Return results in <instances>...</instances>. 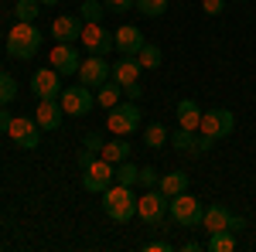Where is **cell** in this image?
I'll return each mask as SVG.
<instances>
[{"label": "cell", "mask_w": 256, "mask_h": 252, "mask_svg": "<svg viewBox=\"0 0 256 252\" xmlns=\"http://www.w3.org/2000/svg\"><path fill=\"white\" fill-rule=\"evenodd\" d=\"M38 48H41V31H38V24L18 20V24L10 27V34H7V51H10V58L31 61L34 55H38Z\"/></svg>", "instance_id": "6da1fadb"}, {"label": "cell", "mask_w": 256, "mask_h": 252, "mask_svg": "<svg viewBox=\"0 0 256 252\" xmlns=\"http://www.w3.org/2000/svg\"><path fill=\"white\" fill-rule=\"evenodd\" d=\"M102 212L110 215L113 222L126 225V222L137 215V194L130 191L126 184H110V188L102 191Z\"/></svg>", "instance_id": "7a4b0ae2"}, {"label": "cell", "mask_w": 256, "mask_h": 252, "mask_svg": "<svg viewBox=\"0 0 256 252\" xmlns=\"http://www.w3.org/2000/svg\"><path fill=\"white\" fill-rule=\"evenodd\" d=\"M140 106L137 102H120V106H113L110 113H106V130L113 136H130V133H137L140 130Z\"/></svg>", "instance_id": "3957f363"}, {"label": "cell", "mask_w": 256, "mask_h": 252, "mask_svg": "<svg viewBox=\"0 0 256 252\" xmlns=\"http://www.w3.org/2000/svg\"><path fill=\"white\" fill-rule=\"evenodd\" d=\"M202 201L198 198H192L188 191H181L171 198V205H168V215H171V222H178V225H184V229H198L202 225Z\"/></svg>", "instance_id": "277c9868"}, {"label": "cell", "mask_w": 256, "mask_h": 252, "mask_svg": "<svg viewBox=\"0 0 256 252\" xmlns=\"http://www.w3.org/2000/svg\"><path fill=\"white\" fill-rule=\"evenodd\" d=\"M96 89H89V85H68V89H62V96H58V102H62V109H65V116H89L92 113V106H96V96H92Z\"/></svg>", "instance_id": "5b68a950"}, {"label": "cell", "mask_w": 256, "mask_h": 252, "mask_svg": "<svg viewBox=\"0 0 256 252\" xmlns=\"http://www.w3.org/2000/svg\"><path fill=\"white\" fill-rule=\"evenodd\" d=\"M168 205H171V198L160 191V188H147V191L137 198V215L147 225H160V222L168 218Z\"/></svg>", "instance_id": "8992f818"}, {"label": "cell", "mask_w": 256, "mask_h": 252, "mask_svg": "<svg viewBox=\"0 0 256 252\" xmlns=\"http://www.w3.org/2000/svg\"><path fill=\"white\" fill-rule=\"evenodd\" d=\"M116 164H110V160H102V157H96L92 164H86L82 167V188L89 194H102L113 181H116Z\"/></svg>", "instance_id": "52a82bcc"}, {"label": "cell", "mask_w": 256, "mask_h": 252, "mask_svg": "<svg viewBox=\"0 0 256 252\" xmlns=\"http://www.w3.org/2000/svg\"><path fill=\"white\" fill-rule=\"evenodd\" d=\"M202 229H205L208 235H212V232H222V229L239 232V229H246V218L232 215L226 205H208V208L202 212Z\"/></svg>", "instance_id": "ba28073f"}, {"label": "cell", "mask_w": 256, "mask_h": 252, "mask_svg": "<svg viewBox=\"0 0 256 252\" xmlns=\"http://www.w3.org/2000/svg\"><path fill=\"white\" fill-rule=\"evenodd\" d=\"M168 143H171L174 150H181V154L202 157V154H208V150H212V143H216V140H208V136L198 133V130H184V126H178Z\"/></svg>", "instance_id": "9c48e42d"}, {"label": "cell", "mask_w": 256, "mask_h": 252, "mask_svg": "<svg viewBox=\"0 0 256 252\" xmlns=\"http://www.w3.org/2000/svg\"><path fill=\"white\" fill-rule=\"evenodd\" d=\"M7 133L20 150H38V143H41V126L34 123V116H14Z\"/></svg>", "instance_id": "30bf717a"}, {"label": "cell", "mask_w": 256, "mask_h": 252, "mask_svg": "<svg viewBox=\"0 0 256 252\" xmlns=\"http://www.w3.org/2000/svg\"><path fill=\"white\" fill-rule=\"evenodd\" d=\"M232 130H236V116L229 109H208V113H202L198 133H205L208 140H222V136H229Z\"/></svg>", "instance_id": "8fae6325"}, {"label": "cell", "mask_w": 256, "mask_h": 252, "mask_svg": "<svg viewBox=\"0 0 256 252\" xmlns=\"http://www.w3.org/2000/svg\"><path fill=\"white\" fill-rule=\"evenodd\" d=\"M76 78H79L82 85H89V89H99L106 78H113V65L102 58V55H89V58H82Z\"/></svg>", "instance_id": "7c38bea8"}, {"label": "cell", "mask_w": 256, "mask_h": 252, "mask_svg": "<svg viewBox=\"0 0 256 252\" xmlns=\"http://www.w3.org/2000/svg\"><path fill=\"white\" fill-rule=\"evenodd\" d=\"M79 41H82V48H86L89 55H102V58H106V55L116 48V41H113V31H106L102 24H86V27H82V38H79Z\"/></svg>", "instance_id": "4fadbf2b"}, {"label": "cell", "mask_w": 256, "mask_h": 252, "mask_svg": "<svg viewBox=\"0 0 256 252\" xmlns=\"http://www.w3.org/2000/svg\"><path fill=\"white\" fill-rule=\"evenodd\" d=\"M31 89H34V96L38 99H58L62 89H65V82H62V72L58 68H38L34 75H31Z\"/></svg>", "instance_id": "5bb4252c"}, {"label": "cell", "mask_w": 256, "mask_h": 252, "mask_svg": "<svg viewBox=\"0 0 256 252\" xmlns=\"http://www.w3.org/2000/svg\"><path fill=\"white\" fill-rule=\"evenodd\" d=\"M48 65L52 68H58L62 75H79V51H76V44H62V41H55V48L48 51Z\"/></svg>", "instance_id": "9a60e30c"}, {"label": "cell", "mask_w": 256, "mask_h": 252, "mask_svg": "<svg viewBox=\"0 0 256 252\" xmlns=\"http://www.w3.org/2000/svg\"><path fill=\"white\" fill-rule=\"evenodd\" d=\"M113 41H116L120 55H137L140 48L147 44V38H144V31H140L137 24H120L116 31H113Z\"/></svg>", "instance_id": "2e32d148"}, {"label": "cell", "mask_w": 256, "mask_h": 252, "mask_svg": "<svg viewBox=\"0 0 256 252\" xmlns=\"http://www.w3.org/2000/svg\"><path fill=\"white\" fill-rule=\"evenodd\" d=\"M62 119H65V109H62L58 99H38V113H34V123L41 130H58Z\"/></svg>", "instance_id": "e0dca14e"}, {"label": "cell", "mask_w": 256, "mask_h": 252, "mask_svg": "<svg viewBox=\"0 0 256 252\" xmlns=\"http://www.w3.org/2000/svg\"><path fill=\"white\" fill-rule=\"evenodd\" d=\"M52 38L62 44H76L82 38V17H55L52 20Z\"/></svg>", "instance_id": "ac0fdd59"}, {"label": "cell", "mask_w": 256, "mask_h": 252, "mask_svg": "<svg viewBox=\"0 0 256 252\" xmlns=\"http://www.w3.org/2000/svg\"><path fill=\"white\" fill-rule=\"evenodd\" d=\"M140 61H137V55H120V61L113 65V78H116L120 85L126 89V85H134V82H140Z\"/></svg>", "instance_id": "d6986e66"}, {"label": "cell", "mask_w": 256, "mask_h": 252, "mask_svg": "<svg viewBox=\"0 0 256 252\" xmlns=\"http://www.w3.org/2000/svg\"><path fill=\"white\" fill-rule=\"evenodd\" d=\"M178 126H184V130H198L202 126V109H198L195 99H181L178 102Z\"/></svg>", "instance_id": "ffe728a7"}, {"label": "cell", "mask_w": 256, "mask_h": 252, "mask_svg": "<svg viewBox=\"0 0 256 252\" xmlns=\"http://www.w3.org/2000/svg\"><path fill=\"white\" fill-rule=\"evenodd\" d=\"M130 143H126V136H116V140H110V143H102V150L99 157L102 160H110V164H123V160H130Z\"/></svg>", "instance_id": "44dd1931"}, {"label": "cell", "mask_w": 256, "mask_h": 252, "mask_svg": "<svg viewBox=\"0 0 256 252\" xmlns=\"http://www.w3.org/2000/svg\"><path fill=\"white\" fill-rule=\"evenodd\" d=\"M120 96H123V85H120L116 78H106V82L96 89V102L102 106V109H113V106H120Z\"/></svg>", "instance_id": "7402d4cb"}, {"label": "cell", "mask_w": 256, "mask_h": 252, "mask_svg": "<svg viewBox=\"0 0 256 252\" xmlns=\"http://www.w3.org/2000/svg\"><path fill=\"white\" fill-rule=\"evenodd\" d=\"M158 188L168 194V198H174V194L188 191V174H184V171H171V174H164L158 181Z\"/></svg>", "instance_id": "603a6c76"}, {"label": "cell", "mask_w": 256, "mask_h": 252, "mask_svg": "<svg viewBox=\"0 0 256 252\" xmlns=\"http://www.w3.org/2000/svg\"><path fill=\"white\" fill-rule=\"evenodd\" d=\"M168 126L164 123H147V130H144V147H150V150H160V147H168Z\"/></svg>", "instance_id": "cb8c5ba5"}, {"label": "cell", "mask_w": 256, "mask_h": 252, "mask_svg": "<svg viewBox=\"0 0 256 252\" xmlns=\"http://www.w3.org/2000/svg\"><path fill=\"white\" fill-rule=\"evenodd\" d=\"M205 249H208V252H232V249H236V232H229V229L212 232V235H208V242H205Z\"/></svg>", "instance_id": "d4e9b609"}, {"label": "cell", "mask_w": 256, "mask_h": 252, "mask_svg": "<svg viewBox=\"0 0 256 252\" xmlns=\"http://www.w3.org/2000/svg\"><path fill=\"white\" fill-rule=\"evenodd\" d=\"M106 14H110V10H106L102 0H82V7H79V17L86 20V24H102Z\"/></svg>", "instance_id": "484cf974"}, {"label": "cell", "mask_w": 256, "mask_h": 252, "mask_svg": "<svg viewBox=\"0 0 256 252\" xmlns=\"http://www.w3.org/2000/svg\"><path fill=\"white\" fill-rule=\"evenodd\" d=\"M38 7H41V0H18V3H14V17L34 24V20H38V14H41Z\"/></svg>", "instance_id": "4316f807"}, {"label": "cell", "mask_w": 256, "mask_h": 252, "mask_svg": "<svg viewBox=\"0 0 256 252\" xmlns=\"http://www.w3.org/2000/svg\"><path fill=\"white\" fill-rule=\"evenodd\" d=\"M137 61H140V68H147V72H150V68H160V48L147 41V44L137 51Z\"/></svg>", "instance_id": "83f0119b"}, {"label": "cell", "mask_w": 256, "mask_h": 252, "mask_svg": "<svg viewBox=\"0 0 256 252\" xmlns=\"http://www.w3.org/2000/svg\"><path fill=\"white\" fill-rule=\"evenodd\" d=\"M14 99H18V78L0 72V106H10Z\"/></svg>", "instance_id": "f1b7e54d"}, {"label": "cell", "mask_w": 256, "mask_h": 252, "mask_svg": "<svg viewBox=\"0 0 256 252\" xmlns=\"http://www.w3.org/2000/svg\"><path fill=\"white\" fill-rule=\"evenodd\" d=\"M116 184H126V188H134L137 184V177H140V167L137 164H130V160H123V164H116Z\"/></svg>", "instance_id": "f546056e"}, {"label": "cell", "mask_w": 256, "mask_h": 252, "mask_svg": "<svg viewBox=\"0 0 256 252\" xmlns=\"http://www.w3.org/2000/svg\"><path fill=\"white\" fill-rule=\"evenodd\" d=\"M134 7H137L144 17H160L168 10V0H134Z\"/></svg>", "instance_id": "4dcf8cb0"}, {"label": "cell", "mask_w": 256, "mask_h": 252, "mask_svg": "<svg viewBox=\"0 0 256 252\" xmlns=\"http://www.w3.org/2000/svg\"><path fill=\"white\" fill-rule=\"evenodd\" d=\"M158 171H154V167H140V177H137V184L140 188H144V191H147V188H158Z\"/></svg>", "instance_id": "1f68e13d"}, {"label": "cell", "mask_w": 256, "mask_h": 252, "mask_svg": "<svg viewBox=\"0 0 256 252\" xmlns=\"http://www.w3.org/2000/svg\"><path fill=\"white\" fill-rule=\"evenodd\" d=\"M226 3H229V0H202V10H205L208 17H218V14L226 10Z\"/></svg>", "instance_id": "d6a6232c"}, {"label": "cell", "mask_w": 256, "mask_h": 252, "mask_svg": "<svg viewBox=\"0 0 256 252\" xmlns=\"http://www.w3.org/2000/svg\"><path fill=\"white\" fill-rule=\"evenodd\" d=\"M102 3H106V10H113V14L134 10V0H102Z\"/></svg>", "instance_id": "836d02e7"}, {"label": "cell", "mask_w": 256, "mask_h": 252, "mask_svg": "<svg viewBox=\"0 0 256 252\" xmlns=\"http://www.w3.org/2000/svg\"><path fill=\"white\" fill-rule=\"evenodd\" d=\"M174 249V246H171V242H164V239H158V242H147V246H144V252H171Z\"/></svg>", "instance_id": "e575fe53"}, {"label": "cell", "mask_w": 256, "mask_h": 252, "mask_svg": "<svg viewBox=\"0 0 256 252\" xmlns=\"http://www.w3.org/2000/svg\"><path fill=\"white\" fill-rule=\"evenodd\" d=\"M123 96L130 99V102H137V99L144 96V85H140V82H134V85H126V89H123Z\"/></svg>", "instance_id": "d590c367"}, {"label": "cell", "mask_w": 256, "mask_h": 252, "mask_svg": "<svg viewBox=\"0 0 256 252\" xmlns=\"http://www.w3.org/2000/svg\"><path fill=\"white\" fill-rule=\"evenodd\" d=\"M86 147L99 154V150H102V136H99V133H89V136H86Z\"/></svg>", "instance_id": "8d00e7d4"}, {"label": "cell", "mask_w": 256, "mask_h": 252, "mask_svg": "<svg viewBox=\"0 0 256 252\" xmlns=\"http://www.w3.org/2000/svg\"><path fill=\"white\" fill-rule=\"evenodd\" d=\"M92 160H96V150L82 147V154H79V167H86V164H92Z\"/></svg>", "instance_id": "74e56055"}, {"label": "cell", "mask_w": 256, "mask_h": 252, "mask_svg": "<svg viewBox=\"0 0 256 252\" xmlns=\"http://www.w3.org/2000/svg\"><path fill=\"white\" fill-rule=\"evenodd\" d=\"M10 113H4V109H0V133H7V126H10Z\"/></svg>", "instance_id": "f35d334b"}, {"label": "cell", "mask_w": 256, "mask_h": 252, "mask_svg": "<svg viewBox=\"0 0 256 252\" xmlns=\"http://www.w3.org/2000/svg\"><path fill=\"white\" fill-rule=\"evenodd\" d=\"M181 249H184V252H198V249H202V242H195V239H192V242H184Z\"/></svg>", "instance_id": "ab89813d"}, {"label": "cell", "mask_w": 256, "mask_h": 252, "mask_svg": "<svg viewBox=\"0 0 256 252\" xmlns=\"http://www.w3.org/2000/svg\"><path fill=\"white\" fill-rule=\"evenodd\" d=\"M62 0H41V7H58Z\"/></svg>", "instance_id": "60d3db41"}, {"label": "cell", "mask_w": 256, "mask_h": 252, "mask_svg": "<svg viewBox=\"0 0 256 252\" xmlns=\"http://www.w3.org/2000/svg\"><path fill=\"white\" fill-rule=\"evenodd\" d=\"M0 249H4V242H0Z\"/></svg>", "instance_id": "b9f144b4"}]
</instances>
